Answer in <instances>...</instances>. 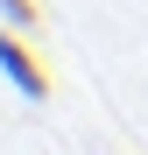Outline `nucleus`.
<instances>
[{
  "label": "nucleus",
  "instance_id": "nucleus-1",
  "mask_svg": "<svg viewBox=\"0 0 148 155\" xmlns=\"http://www.w3.org/2000/svg\"><path fill=\"white\" fill-rule=\"evenodd\" d=\"M0 71H7V85L28 99V106H42V99H49V71L35 64V49L21 42L14 28H0Z\"/></svg>",
  "mask_w": 148,
  "mask_h": 155
},
{
  "label": "nucleus",
  "instance_id": "nucleus-2",
  "mask_svg": "<svg viewBox=\"0 0 148 155\" xmlns=\"http://www.w3.org/2000/svg\"><path fill=\"white\" fill-rule=\"evenodd\" d=\"M35 0H0V28H14V35H35Z\"/></svg>",
  "mask_w": 148,
  "mask_h": 155
}]
</instances>
